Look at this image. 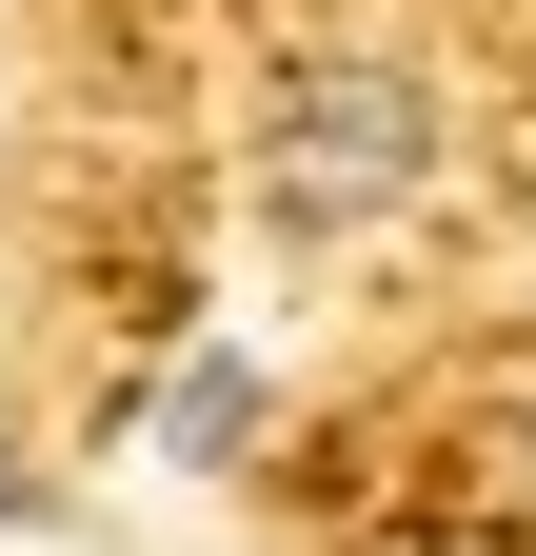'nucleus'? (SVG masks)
Here are the masks:
<instances>
[{
	"label": "nucleus",
	"mask_w": 536,
	"mask_h": 556,
	"mask_svg": "<svg viewBox=\"0 0 536 556\" xmlns=\"http://www.w3.org/2000/svg\"><path fill=\"white\" fill-rule=\"evenodd\" d=\"M21 517H40V477H21V457H0V536H21Z\"/></svg>",
	"instance_id": "3"
},
{
	"label": "nucleus",
	"mask_w": 536,
	"mask_h": 556,
	"mask_svg": "<svg viewBox=\"0 0 536 556\" xmlns=\"http://www.w3.org/2000/svg\"><path fill=\"white\" fill-rule=\"evenodd\" d=\"M140 438H159V457H239V438H258V358H179Z\"/></svg>",
	"instance_id": "2"
},
{
	"label": "nucleus",
	"mask_w": 536,
	"mask_h": 556,
	"mask_svg": "<svg viewBox=\"0 0 536 556\" xmlns=\"http://www.w3.org/2000/svg\"><path fill=\"white\" fill-rule=\"evenodd\" d=\"M418 179H437V100L397 80V60H298V80H279V119H258V199H279L298 239H378Z\"/></svg>",
	"instance_id": "1"
}]
</instances>
